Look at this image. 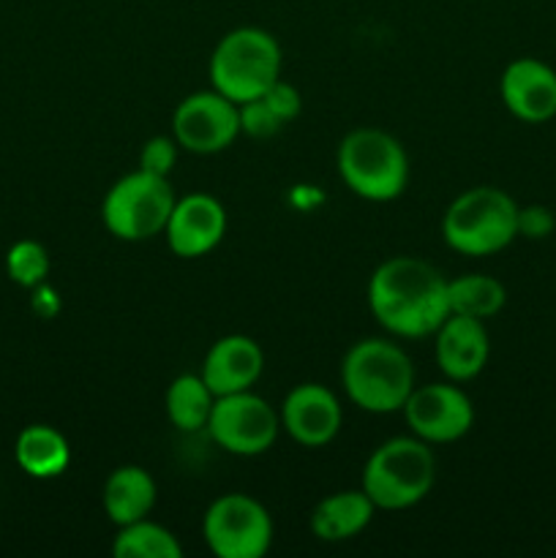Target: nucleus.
Returning a JSON list of instances; mask_svg holds the SVG:
<instances>
[{"label": "nucleus", "instance_id": "16", "mask_svg": "<svg viewBox=\"0 0 556 558\" xmlns=\"http://www.w3.org/2000/svg\"><path fill=\"white\" fill-rule=\"evenodd\" d=\"M434 336L436 363L450 381L474 379L488 363L491 341L483 319L450 314Z\"/></svg>", "mask_w": 556, "mask_h": 558}, {"label": "nucleus", "instance_id": "10", "mask_svg": "<svg viewBox=\"0 0 556 558\" xmlns=\"http://www.w3.org/2000/svg\"><path fill=\"white\" fill-rule=\"evenodd\" d=\"M172 136L183 150L213 156L240 136V109L218 90L185 96L172 114Z\"/></svg>", "mask_w": 556, "mask_h": 558}, {"label": "nucleus", "instance_id": "11", "mask_svg": "<svg viewBox=\"0 0 556 558\" xmlns=\"http://www.w3.org/2000/svg\"><path fill=\"white\" fill-rule=\"evenodd\" d=\"M403 417L412 434L428 445L458 441L472 430L474 407L456 385H423L409 392Z\"/></svg>", "mask_w": 556, "mask_h": 558}, {"label": "nucleus", "instance_id": "21", "mask_svg": "<svg viewBox=\"0 0 556 558\" xmlns=\"http://www.w3.org/2000/svg\"><path fill=\"white\" fill-rule=\"evenodd\" d=\"M213 396L210 387L205 385L202 374H183L169 385L167 398H164V407H167L169 423L178 430L185 434H196V430L207 428V420H210Z\"/></svg>", "mask_w": 556, "mask_h": 558}, {"label": "nucleus", "instance_id": "24", "mask_svg": "<svg viewBox=\"0 0 556 558\" xmlns=\"http://www.w3.org/2000/svg\"><path fill=\"white\" fill-rule=\"evenodd\" d=\"M240 109V134H249L254 140H267V136L278 134L283 120L267 107L262 98H251V101L238 104Z\"/></svg>", "mask_w": 556, "mask_h": 558}, {"label": "nucleus", "instance_id": "23", "mask_svg": "<svg viewBox=\"0 0 556 558\" xmlns=\"http://www.w3.org/2000/svg\"><path fill=\"white\" fill-rule=\"evenodd\" d=\"M5 270H9L11 281L20 283V287H41L49 272L47 248L41 243H36V240H20L5 254Z\"/></svg>", "mask_w": 556, "mask_h": 558}, {"label": "nucleus", "instance_id": "12", "mask_svg": "<svg viewBox=\"0 0 556 558\" xmlns=\"http://www.w3.org/2000/svg\"><path fill=\"white\" fill-rule=\"evenodd\" d=\"M223 232H227V210L210 194H191L174 202V210L164 229L169 248L180 259H200L210 254L221 243Z\"/></svg>", "mask_w": 556, "mask_h": 558}, {"label": "nucleus", "instance_id": "8", "mask_svg": "<svg viewBox=\"0 0 556 558\" xmlns=\"http://www.w3.org/2000/svg\"><path fill=\"white\" fill-rule=\"evenodd\" d=\"M205 545L218 558H262L270 550V512L249 494H223L202 521Z\"/></svg>", "mask_w": 556, "mask_h": 558}, {"label": "nucleus", "instance_id": "18", "mask_svg": "<svg viewBox=\"0 0 556 558\" xmlns=\"http://www.w3.org/2000/svg\"><path fill=\"white\" fill-rule=\"evenodd\" d=\"M101 505L114 526L142 521L156 507V480L142 466L114 469L104 483Z\"/></svg>", "mask_w": 556, "mask_h": 558}, {"label": "nucleus", "instance_id": "20", "mask_svg": "<svg viewBox=\"0 0 556 558\" xmlns=\"http://www.w3.org/2000/svg\"><path fill=\"white\" fill-rule=\"evenodd\" d=\"M507 303L505 283L483 272H467V276L447 278V305L450 314L472 316V319H491L499 314Z\"/></svg>", "mask_w": 556, "mask_h": 558}, {"label": "nucleus", "instance_id": "5", "mask_svg": "<svg viewBox=\"0 0 556 558\" xmlns=\"http://www.w3.org/2000/svg\"><path fill=\"white\" fill-rule=\"evenodd\" d=\"M276 80H281V47L262 27H234L213 49V90L229 101L259 98Z\"/></svg>", "mask_w": 556, "mask_h": 558}, {"label": "nucleus", "instance_id": "3", "mask_svg": "<svg viewBox=\"0 0 556 558\" xmlns=\"http://www.w3.org/2000/svg\"><path fill=\"white\" fill-rule=\"evenodd\" d=\"M442 238L463 256H491L518 238V205L496 185L463 191L442 218Z\"/></svg>", "mask_w": 556, "mask_h": 558}, {"label": "nucleus", "instance_id": "6", "mask_svg": "<svg viewBox=\"0 0 556 558\" xmlns=\"http://www.w3.org/2000/svg\"><path fill=\"white\" fill-rule=\"evenodd\" d=\"M338 174L352 194L390 202L409 183V158L401 142L379 129H358L338 145Z\"/></svg>", "mask_w": 556, "mask_h": 558}, {"label": "nucleus", "instance_id": "15", "mask_svg": "<svg viewBox=\"0 0 556 558\" xmlns=\"http://www.w3.org/2000/svg\"><path fill=\"white\" fill-rule=\"evenodd\" d=\"M265 368V354L259 343L249 336L218 338L205 354L202 379L210 387L213 396H232V392L251 390Z\"/></svg>", "mask_w": 556, "mask_h": 558}, {"label": "nucleus", "instance_id": "27", "mask_svg": "<svg viewBox=\"0 0 556 558\" xmlns=\"http://www.w3.org/2000/svg\"><path fill=\"white\" fill-rule=\"evenodd\" d=\"M262 101L267 104V107L273 109V112L278 114V118L283 120V123H289L292 118H298L300 109H303V98H300V90L294 85H289V82L283 80H276L270 87H267L265 93H262Z\"/></svg>", "mask_w": 556, "mask_h": 558}, {"label": "nucleus", "instance_id": "17", "mask_svg": "<svg viewBox=\"0 0 556 558\" xmlns=\"http://www.w3.org/2000/svg\"><path fill=\"white\" fill-rule=\"evenodd\" d=\"M376 505L360 490H338L327 496L311 512V532L322 543H343L363 532L374 518Z\"/></svg>", "mask_w": 556, "mask_h": 558}, {"label": "nucleus", "instance_id": "25", "mask_svg": "<svg viewBox=\"0 0 556 558\" xmlns=\"http://www.w3.org/2000/svg\"><path fill=\"white\" fill-rule=\"evenodd\" d=\"M178 147L174 136H150L140 150V169L158 178H169L178 161Z\"/></svg>", "mask_w": 556, "mask_h": 558}, {"label": "nucleus", "instance_id": "22", "mask_svg": "<svg viewBox=\"0 0 556 558\" xmlns=\"http://www.w3.org/2000/svg\"><path fill=\"white\" fill-rule=\"evenodd\" d=\"M112 554L118 558H180L183 548L169 529L142 518L129 526H118Z\"/></svg>", "mask_w": 556, "mask_h": 558}, {"label": "nucleus", "instance_id": "2", "mask_svg": "<svg viewBox=\"0 0 556 558\" xmlns=\"http://www.w3.org/2000/svg\"><path fill=\"white\" fill-rule=\"evenodd\" d=\"M341 381L349 401L363 412H401L414 390V365L398 343L387 338H363L343 354Z\"/></svg>", "mask_w": 556, "mask_h": 558}, {"label": "nucleus", "instance_id": "26", "mask_svg": "<svg viewBox=\"0 0 556 558\" xmlns=\"http://www.w3.org/2000/svg\"><path fill=\"white\" fill-rule=\"evenodd\" d=\"M556 229V216L545 205L518 207V238L545 240Z\"/></svg>", "mask_w": 556, "mask_h": 558}, {"label": "nucleus", "instance_id": "1", "mask_svg": "<svg viewBox=\"0 0 556 558\" xmlns=\"http://www.w3.org/2000/svg\"><path fill=\"white\" fill-rule=\"evenodd\" d=\"M368 305L392 336L425 338L450 316L447 278L418 256H392L371 276Z\"/></svg>", "mask_w": 556, "mask_h": 558}, {"label": "nucleus", "instance_id": "9", "mask_svg": "<svg viewBox=\"0 0 556 558\" xmlns=\"http://www.w3.org/2000/svg\"><path fill=\"white\" fill-rule=\"evenodd\" d=\"M278 425L281 417L276 409L265 398L243 390L216 398L205 430L221 450L251 458L270 450L278 439Z\"/></svg>", "mask_w": 556, "mask_h": 558}, {"label": "nucleus", "instance_id": "7", "mask_svg": "<svg viewBox=\"0 0 556 558\" xmlns=\"http://www.w3.org/2000/svg\"><path fill=\"white\" fill-rule=\"evenodd\" d=\"M174 202L178 199H174L169 178L136 169V172L120 178L104 196V227L118 240L142 243V240L164 234Z\"/></svg>", "mask_w": 556, "mask_h": 558}, {"label": "nucleus", "instance_id": "14", "mask_svg": "<svg viewBox=\"0 0 556 558\" xmlns=\"http://www.w3.org/2000/svg\"><path fill=\"white\" fill-rule=\"evenodd\" d=\"M343 412L327 387L305 381L298 385L281 407V428L303 447H325L338 436Z\"/></svg>", "mask_w": 556, "mask_h": 558}, {"label": "nucleus", "instance_id": "19", "mask_svg": "<svg viewBox=\"0 0 556 558\" xmlns=\"http://www.w3.org/2000/svg\"><path fill=\"white\" fill-rule=\"evenodd\" d=\"M16 463L25 474L36 480H52L69 469L71 450L69 441L60 430L49 428V425H27L20 436H16L14 447Z\"/></svg>", "mask_w": 556, "mask_h": 558}, {"label": "nucleus", "instance_id": "4", "mask_svg": "<svg viewBox=\"0 0 556 558\" xmlns=\"http://www.w3.org/2000/svg\"><path fill=\"white\" fill-rule=\"evenodd\" d=\"M436 458L428 441L396 436L371 452L363 466V490L376 510H407L431 494Z\"/></svg>", "mask_w": 556, "mask_h": 558}, {"label": "nucleus", "instance_id": "13", "mask_svg": "<svg viewBox=\"0 0 556 558\" xmlns=\"http://www.w3.org/2000/svg\"><path fill=\"white\" fill-rule=\"evenodd\" d=\"M501 101L521 123H548L556 118V71L537 58H518L501 71Z\"/></svg>", "mask_w": 556, "mask_h": 558}]
</instances>
